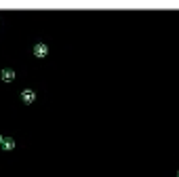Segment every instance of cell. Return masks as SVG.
I'll return each mask as SVG.
<instances>
[{"label": "cell", "instance_id": "1", "mask_svg": "<svg viewBox=\"0 0 179 177\" xmlns=\"http://www.w3.org/2000/svg\"><path fill=\"white\" fill-rule=\"evenodd\" d=\"M34 91H30V89H25V91H21V99L25 101V103H32V101H34Z\"/></svg>", "mask_w": 179, "mask_h": 177}, {"label": "cell", "instance_id": "2", "mask_svg": "<svg viewBox=\"0 0 179 177\" xmlns=\"http://www.w3.org/2000/svg\"><path fill=\"white\" fill-rule=\"evenodd\" d=\"M0 78H2L4 82H11V80H15V72L13 70H2V72H0Z\"/></svg>", "mask_w": 179, "mask_h": 177}, {"label": "cell", "instance_id": "3", "mask_svg": "<svg viewBox=\"0 0 179 177\" xmlns=\"http://www.w3.org/2000/svg\"><path fill=\"white\" fill-rule=\"evenodd\" d=\"M34 53H36L38 57H44L46 55V44H42V42H40V44H36L34 46Z\"/></svg>", "mask_w": 179, "mask_h": 177}, {"label": "cell", "instance_id": "4", "mask_svg": "<svg viewBox=\"0 0 179 177\" xmlns=\"http://www.w3.org/2000/svg\"><path fill=\"white\" fill-rule=\"evenodd\" d=\"M2 148H4V150H13V148H15V141H13V139H4Z\"/></svg>", "mask_w": 179, "mask_h": 177}, {"label": "cell", "instance_id": "5", "mask_svg": "<svg viewBox=\"0 0 179 177\" xmlns=\"http://www.w3.org/2000/svg\"><path fill=\"white\" fill-rule=\"evenodd\" d=\"M2 143H4V137H2V135H0V146H2Z\"/></svg>", "mask_w": 179, "mask_h": 177}]
</instances>
